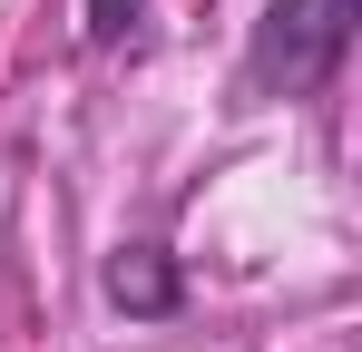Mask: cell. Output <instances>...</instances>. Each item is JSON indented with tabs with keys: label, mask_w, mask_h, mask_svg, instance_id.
<instances>
[{
	"label": "cell",
	"mask_w": 362,
	"mask_h": 352,
	"mask_svg": "<svg viewBox=\"0 0 362 352\" xmlns=\"http://www.w3.org/2000/svg\"><path fill=\"white\" fill-rule=\"evenodd\" d=\"M362 0H264L255 49H245V88L255 98H313L343 59H353Z\"/></svg>",
	"instance_id": "obj_1"
},
{
	"label": "cell",
	"mask_w": 362,
	"mask_h": 352,
	"mask_svg": "<svg viewBox=\"0 0 362 352\" xmlns=\"http://www.w3.org/2000/svg\"><path fill=\"white\" fill-rule=\"evenodd\" d=\"M98 284H108V303H118V313H137V323H167V313L186 303V284H177V254H167V245H118Z\"/></svg>",
	"instance_id": "obj_2"
},
{
	"label": "cell",
	"mask_w": 362,
	"mask_h": 352,
	"mask_svg": "<svg viewBox=\"0 0 362 352\" xmlns=\"http://www.w3.org/2000/svg\"><path fill=\"white\" fill-rule=\"evenodd\" d=\"M137 20H147V0H88V40H98V49H108V40H127Z\"/></svg>",
	"instance_id": "obj_3"
}]
</instances>
